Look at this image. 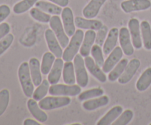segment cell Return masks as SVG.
I'll return each instance as SVG.
<instances>
[{"label":"cell","instance_id":"cell-12","mask_svg":"<svg viewBox=\"0 0 151 125\" xmlns=\"http://www.w3.org/2000/svg\"><path fill=\"white\" fill-rule=\"evenodd\" d=\"M61 19L65 32L68 36L72 37L76 31L75 19L72 10L70 7H65L61 13Z\"/></svg>","mask_w":151,"mask_h":125},{"label":"cell","instance_id":"cell-37","mask_svg":"<svg viewBox=\"0 0 151 125\" xmlns=\"http://www.w3.org/2000/svg\"><path fill=\"white\" fill-rule=\"evenodd\" d=\"M14 41V36L13 34L9 33L4 38L0 40V56L2 55L10 47Z\"/></svg>","mask_w":151,"mask_h":125},{"label":"cell","instance_id":"cell-2","mask_svg":"<svg viewBox=\"0 0 151 125\" xmlns=\"http://www.w3.org/2000/svg\"><path fill=\"white\" fill-rule=\"evenodd\" d=\"M84 33L85 32H83L81 29H78L75 31V34L72 36L69 44L63 53L62 57L64 61H72V60H74L82 45Z\"/></svg>","mask_w":151,"mask_h":125},{"label":"cell","instance_id":"cell-41","mask_svg":"<svg viewBox=\"0 0 151 125\" xmlns=\"http://www.w3.org/2000/svg\"><path fill=\"white\" fill-rule=\"evenodd\" d=\"M49 1L63 7H67L69 3V0H49Z\"/></svg>","mask_w":151,"mask_h":125},{"label":"cell","instance_id":"cell-40","mask_svg":"<svg viewBox=\"0 0 151 125\" xmlns=\"http://www.w3.org/2000/svg\"><path fill=\"white\" fill-rule=\"evenodd\" d=\"M10 31V26L7 22H2L0 24V40L9 34Z\"/></svg>","mask_w":151,"mask_h":125},{"label":"cell","instance_id":"cell-16","mask_svg":"<svg viewBox=\"0 0 151 125\" xmlns=\"http://www.w3.org/2000/svg\"><path fill=\"white\" fill-rule=\"evenodd\" d=\"M75 23L77 27L81 29H92L98 30L103 26V22L99 20H94L93 19H86L77 16L75 19Z\"/></svg>","mask_w":151,"mask_h":125},{"label":"cell","instance_id":"cell-39","mask_svg":"<svg viewBox=\"0 0 151 125\" xmlns=\"http://www.w3.org/2000/svg\"><path fill=\"white\" fill-rule=\"evenodd\" d=\"M10 14V8L7 4L0 5V24L4 21Z\"/></svg>","mask_w":151,"mask_h":125},{"label":"cell","instance_id":"cell-1","mask_svg":"<svg viewBox=\"0 0 151 125\" xmlns=\"http://www.w3.org/2000/svg\"><path fill=\"white\" fill-rule=\"evenodd\" d=\"M18 76L24 94L28 98H31L34 92V84L31 77L29 63H21L18 70Z\"/></svg>","mask_w":151,"mask_h":125},{"label":"cell","instance_id":"cell-4","mask_svg":"<svg viewBox=\"0 0 151 125\" xmlns=\"http://www.w3.org/2000/svg\"><path fill=\"white\" fill-rule=\"evenodd\" d=\"M74 66L77 83L81 88H85L88 83V75L86 67L85 61L81 54H77L74 58Z\"/></svg>","mask_w":151,"mask_h":125},{"label":"cell","instance_id":"cell-7","mask_svg":"<svg viewBox=\"0 0 151 125\" xmlns=\"http://www.w3.org/2000/svg\"><path fill=\"white\" fill-rule=\"evenodd\" d=\"M150 7V0H125L121 3V8L125 13L146 10Z\"/></svg>","mask_w":151,"mask_h":125},{"label":"cell","instance_id":"cell-32","mask_svg":"<svg viewBox=\"0 0 151 125\" xmlns=\"http://www.w3.org/2000/svg\"><path fill=\"white\" fill-rule=\"evenodd\" d=\"M29 14L32 19L36 20L37 21L41 22V23H49L51 19L50 14L45 13L36 7L30 9Z\"/></svg>","mask_w":151,"mask_h":125},{"label":"cell","instance_id":"cell-25","mask_svg":"<svg viewBox=\"0 0 151 125\" xmlns=\"http://www.w3.org/2000/svg\"><path fill=\"white\" fill-rule=\"evenodd\" d=\"M35 5L38 9L50 15L58 16V15L61 14L62 10H63L60 6L54 4L52 2H48V1H38L35 3Z\"/></svg>","mask_w":151,"mask_h":125},{"label":"cell","instance_id":"cell-13","mask_svg":"<svg viewBox=\"0 0 151 125\" xmlns=\"http://www.w3.org/2000/svg\"><path fill=\"white\" fill-rule=\"evenodd\" d=\"M122 56H123V51L121 46L115 47L104 62V64L102 67L103 71L106 74L109 73L114 69V67L120 61Z\"/></svg>","mask_w":151,"mask_h":125},{"label":"cell","instance_id":"cell-24","mask_svg":"<svg viewBox=\"0 0 151 125\" xmlns=\"http://www.w3.org/2000/svg\"><path fill=\"white\" fill-rule=\"evenodd\" d=\"M63 79L67 85H74L76 82V75H75V66L72 61H66L64 63L63 69Z\"/></svg>","mask_w":151,"mask_h":125},{"label":"cell","instance_id":"cell-9","mask_svg":"<svg viewBox=\"0 0 151 125\" xmlns=\"http://www.w3.org/2000/svg\"><path fill=\"white\" fill-rule=\"evenodd\" d=\"M140 66H141V62L139 59L134 58L130 60L122 74L118 79V82L122 85L128 83L133 79L134 75L139 69Z\"/></svg>","mask_w":151,"mask_h":125},{"label":"cell","instance_id":"cell-38","mask_svg":"<svg viewBox=\"0 0 151 125\" xmlns=\"http://www.w3.org/2000/svg\"><path fill=\"white\" fill-rule=\"evenodd\" d=\"M108 33H109L108 27L106 26L103 25V26L100 29L97 30V32H96V44L100 46H103L105 43V41H106V38H107Z\"/></svg>","mask_w":151,"mask_h":125},{"label":"cell","instance_id":"cell-11","mask_svg":"<svg viewBox=\"0 0 151 125\" xmlns=\"http://www.w3.org/2000/svg\"><path fill=\"white\" fill-rule=\"evenodd\" d=\"M44 35H45L46 42H47L50 51L56 57H61L63 53V49L52 29H47L45 31Z\"/></svg>","mask_w":151,"mask_h":125},{"label":"cell","instance_id":"cell-34","mask_svg":"<svg viewBox=\"0 0 151 125\" xmlns=\"http://www.w3.org/2000/svg\"><path fill=\"white\" fill-rule=\"evenodd\" d=\"M134 117V112L131 110L127 109L124 110L120 116L112 123L113 125H127L131 121Z\"/></svg>","mask_w":151,"mask_h":125},{"label":"cell","instance_id":"cell-6","mask_svg":"<svg viewBox=\"0 0 151 125\" xmlns=\"http://www.w3.org/2000/svg\"><path fill=\"white\" fill-rule=\"evenodd\" d=\"M81 93V87L79 85H63L55 84L52 85L49 89V94L51 96H75Z\"/></svg>","mask_w":151,"mask_h":125},{"label":"cell","instance_id":"cell-5","mask_svg":"<svg viewBox=\"0 0 151 125\" xmlns=\"http://www.w3.org/2000/svg\"><path fill=\"white\" fill-rule=\"evenodd\" d=\"M49 23H50V27L57 37L62 48H66L69 43V38L65 32L63 22L60 20V17L58 16L54 15L51 17Z\"/></svg>","mask_w":151,"mask_h":125},{"label":"cell","instance_id":"cell-31","mask_svg":"<svg viewBox=\"0 0 151 125\" xmlns=\"http://www.w3.org/2000/svg\"><path fill=\"white\" fill-rule=\"evenodd\" d=\"M38 0H22L13 6V10L16 14H22L30 10Z\"/></svg>","mask_w":151,"mask_h":125},{"label":"cell","instance_id":"cell-35","mask_svg":"<svg viewBox=\"0 0 151 125\" xmlns=\"http://www.w3.org/2000/svg\"><path fill=\"white\" fill-rule=\"evenodd\" d=\"M91 54L94 60L95 63L98 65L100 67H103L104 64V57H103V50L102 49L101 46L97 44L93 45L91 49Z\"/></svg>","mask_w":151,"mask_h":125},{"label":"cell","instance_id":"cell-30","mask_svg":"<svg viewBox=\"0 0 151 125\" xmlns=\"http://www.w3.org/2000/svg\"><path fill=\"white\" fill-rule=\"evenodd\" d=\"M50 82L48 79H43L41 83L38 86H37V88L35 90L32 94V98L36 101H40L43 98L47 96V93H49V89H50Z\"/></svg>","mask_w":151,"mask_h":125},{"label":"cell","instance_id":"cell-3","mask_svg":"<svg viewBox=\"0 0 151 125\" xmlns=\"http://www.w3.org/2000/svg\"><path fill=\"white\" fill-rule=\"evenodd\" d=\"M72 101L71 98L65 96H45L38 102V105L42 110H51L69 105Z\"/></svg>","mask_w":151,"mask_h":125},{"label":"cell","instance_id":"cell-10","mask_svg":"<svg viewBox=\"0 0 151 125\" xmlns=\"http://www.w3.org/2000/svg\"><path fill=\"white\" fill-rule=\"evenodd\" d=\"M119 41L123 53L126 56H131L134 53V46L131 41L129 29L127 27H122L119 29Z\"/></svg>","mask_w":151,"mask_h":125},{"label":"cell","instance_id":"cell-14","mask_svg":"<svg viewBox=\"0 0 151 125\" xmlns=\"http://www.w3.org/2000/svg\"><path fill=\"white\" fill-rule=\"evenodd\" d=\"M85 61V65L86 69L89 71V73L92 75L94 77H95L99 82H106L107 81V77L105 74V72L103 71V69H101L100 66L95 63L93 57H89V55L85 57L84 59Z\"/></svg>","mask_w":151,"mask_h":125},{"label":"cell","instance_id":"cell-42","mask_svg":"<svg viewBox=\"0 0 151 125\" xmlns=\"http://www.w3.org/2000/svg\"><path fill=\"white\" fill-rule=\"evenodd\" d=\"M24 125H40V124L38 123L36 121L33 120V119H27L24 121L23 122Z\"/></svg>","mask_w":151,"mask_h":125},{"label":"cell","instance_id":"cell-33","mask_svg":"<svg viewBox=\"0 0 151 125\" xmlns=\"http://www.w3.org/2000/svg\"><path fill=\"white\" fill-rule=\"evenodd\" d=\"M103 94H104V91L103 88H94L81 92L78 96V99L80 101H85V100L90 99L101 96L103 95Z\"/></svg>","mask_w":151,"mask_h":125},{"label":"cell","instance_id":"cell-19","mask_svg":"<svg viewBox=\"0 0 151 125\" xmlns=\"http://www.w3.org/2000/svg\"><path fill=\"white\" fill-rule=\"evenodd\" d=\"M107 0H91L83 10V15L86 19L97 17L102 6Z\"/></svg>","mask_w":151,"mask_h":125},{"label":"cell","instance_id":"cell-17","mask_svg":"<svg viewBox=\"0 0 151 125\" xmlns=\"http://www.w3.org/2000/svg\"><path fill=\"white\" fill-rule=\"evenodd\" d=\"M119 30L117 28L113 27L108 33L107 38L103 46V53L106 55L110 54L112 50L116 47L117 41L119 39Z\"/></svg>","mask_w":151,"mask_h":125},{"label":"cell","instance_id":"cell-22","mask_svg":"<svg viewBox=\"0 0 151 125\" xmlns=\"http://www.w3.org/2000/svg\"><path fill=\"white\" fill-rule=\"evenodd\" d=\"M109 98L108 96H101L98 98L96 97V99H87L86 101L83 103L82 106L86 110L88 111H92L95 110L100 107H104L109 104Z\"/></svg>","mask_w":151,"mask_h":125},{"label":"cell","instance_id":"cell-26","mask_svg":"<svg viewBox=\"0 0 151 125\" xmlns=\"http://www.w3.org/2000/svg\"><path fill=\"white\" fill-rule=\"evenodd\" d=\"M151 85V67L147 68L139 76L136 84V88L139 92L145 91Z\"/></svg>","mask_w":151,"mask_h":125},{"label":"cell","instance_id":"cell-18","mask_svg":"<svg viewBox=\"0 0 151 125\" xmlns=\"http://www.w3.org/2000/svg\"><path fill=\"white\" fill-rule=\"evenodd\" d=\"M64 63H63V60L60 57H57L55 59L50 70V73L48 74V81L51 85H55L59 82L62 73H63V69Z\"/></svg>","mask_w":151,"mask_h":125},{"label":"cell","instance_id":"cell-28","mask_svg":"<svg viewBox=\"0 0 151 125\" xmlns=\"http://www.w3.org/2000/svg\"><path fill=\"white\" fill-rule=\"evenodd\" d=\"M128 63V60L126 58L121 59L120 61L114 67V69L109 72V74L108 76V79L111 82H115L119 78V76L122 74V73L125 71L127 65Z\"/></svg>","mask_w":151,"mask_h":125},{"label":"cell","instance_id":"cell-27","mask_svg":"<svg viewBox=\"0 0 151 125\" xmlns=\"http://www.w3.org/2000/svg\"><path fill=\"white\" fill-rule=\"evenodd\" d=\"M142 43L145 49L151 50V26L147 21H142L140 24Z\"/></svg>","mask_w":151,"mask_h":125},{"label":"cell","instance_id":"cell-29","mask_svg":"<svg viewBox=\"0 0 151 125\" xmlns=\"http://www.w3.org/2000/svg\"><path fill=\"white\" fill-rule=\"evenodd\" d=\"M55 56L51 51H47L44 53L42 57L41 64V70L42 74L47 75L50 73L55 60Z\"/></svg>","mask_w":151,"mask_h":125},{"label":"cell","instance_id":"cell-23","mask_svg":"<svg viewBox=\"0 0 151 125\" xmlns=\"http://www.w3.org/2000/svg\"><path fill=\"white\" fill-rule=\"evenodd\" d=\"M123 112V108L120 105H116L112 107L111 110L107 112L103 117L99 120L97 125H110L112 124L114 121L120 116L121 113Z\"/></svg>","mask_w":151,"mask_h":125},{"label":"cell","instance_id":"cell-21","mask_svg":"<svg viewBox=\"0 0 151 125\" xmlns=\"http://www.w3.org/2000/svg\"><path fill=\"white\" fill-rule=\"evenodd\" d=\"M29 71H30L31 77L32 82L35 86H38L42 82V76H41V64L36 57H32L29 61Z\"/></svg>","mask_w":151,"mask_h":125},{"label":"cell","instance_id":"cell-15","mask_svg":"<svg viewBox=\"0 0 151 125\" xmlns=\"http://www.w3.org/2000/svg\"><path fill=\"white\" fill-rule=\"evenodd\" d=\"M96 32L95 30L88 29L84 33V38L83 40L82 45L80 49V54L83 57H87L91 53V49L92 48L94 43L95 42Z\"/></svg>","mask_w":151,"mask_h":125},{"label":"cell","instance_id":"cell-36","mask_svg":"<svg viewBox=\"0 0 151 125\" xmlns=\"http://www.w3.org/2000/svg\"><path fill=\"white\" fill-rule=\"evenodd\" d=\"M10 102V92L4 88L0 91V116H2Z\"/></svg>","mask_w":151,"mask_h":125},{"label":"cell","instance_id":"cell-8","mask_svg":"<svg viewBox=\"0 0 151 125\" xmlns=\"http://www.w3.org/2000/svg\"><path fill=\"white\" fill-rule=\"evenodd\" d=\"M128 27H129L128 29H129L131 41H132L134 48L137 49H140L142 47L143 43L142 39L139 21L136 18L131 19L128 21Z\"/></svg>","mask_w":151,"mask_h":125},{"label":"cell","instance_id":"cell-20","mask_svg":"<svg viewBox=\"0 0 151 125\" xmlns=\"http://www.w3.org/2000/svg\"><path fill=\"white\" fill-rule=\"evenodd\" d=\"M27 105L28 110L30 112L32 116L38 121L41 122V123H44V122L47 121V119H48V116L39 107L36 100H35L34 99H29L27 102Z\"/></svg>","mask_w":151,"mask_h":125}]
</instances>
